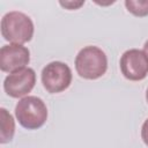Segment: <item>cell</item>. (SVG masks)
I'll list each match as a JSON object with an SVG mask.
<instances>
[{"label":"cell","instance_id":"obj_4","mask_svg":"<svg viewBox=\"0 0 148 148\" xmlns=\"http://www.w3.org/2000/svg\"><path fill=\"white\" fill-rule=\"evenodd\" d=\"M43 87L51 94L66 90L72 83V71L68 65L61 61H52L42 71Z\"/></svg>","mask_w":148,"mask_h":148},{"label":"cell","instance_id":"obj_2","mask_svg":"<svg viewBox=\"0 0 148 148\" xmlns=\"http://www.w3.org/2000/svg\"><path fill=\"white\" fill-rule=\"evenodd\" d=\"M32 20L24 13L13 10L1 18V35L13 44H23L30 42L34 36Z\"/></svg>","mask_w":148,"mask_h":148},{"label":"cell","instance_id":"obj_1","mask_svg":"<svg viewBox=\"0 0 148 148\" xmlns=\"http://www.w3.org/2000/svg\"><path fill=\"white\" fill-rule=\"evenodd\" d=\"M75 69L79 76L83 79H99L108 69V57L105 52L97 46H84L75 58Z\"/></svg>","mask_w":148,"mask_h":148},{"label":"cell","instance_id":"obj_7","mask_svg":"<svg viewBox=\"0 0 148 148\" xmlns=\"http://www.w3.org/2000/svg\"><path fill=\"white\" fill-rule=\"evenodd\" d=\"M30 61V51L21 44L3 45L0 50V68L2 72L13 73L24 68Z\"/></svg>","mask_w":148,"mask_h":148},{"label":"cell","instance_id":"obj_5","mask_svg":"<svg viewBox=\"0 0 148 148\" xmlns=\"http://www.w3.org/2000/svg\"><path fill=\"white\" fill-rule=\"evenodd\" d=\"M121 74L131 81H141L148 74V57L139 49H131L120 58Z\"/></svg>","mask_w":148,"mask_h":148},{"label":"cell","instance_id":"obj_10","mask_svg":"<svg viewBox=\"0 0 148 148\" xmlns=\"http://www.w3.org/2000/svg\"><path fill=\"white\" fill-rule=\"evenodd\" d=\"M59 3L64 8H67L69 10H72V9H77L81 6H83L84 5V1H82V0L81 1H59Z\"/></svg>","mask_w":148,"mask_h":148},{"label":"cell","instance_id":"obj_12","mask_svg":"<svg viewBox=\"0 0 148 148\" xmlns=\"http://www.w3.org/2000/svg\"><path fill=\"white\" fill-rule=\"evenodd\" d=\"M143 52L147 54V57H148V40L145 43V45H143Z\"/></svg>","mask_w":148,"mask_h":148},{"label":"cell","instance_id":"obj_3","mask_svg":"<svg viewBox=\"0 0 148 148\" xmlns=\"http://www.w3.org/2000/svg\"><path fill=\"white\" fill-rule=\"evenodd\" d=\"M15 116L22 127L37 130L42 127L47 119V108L42 98L37 96H25L17 102Z\"/></svg>","mask_w":148,"mask_h":148},{"label":"cell","instance_id":"obj_6","mask_svg":"<svg viewBox=\"0 0 148 148\" xmlns=\"http://www.w3.org/2000/svg\"><path fill=\"white\" fill-rule=\"evenodd\" d=\"M36 83V73L30 67H24L9 73L3 81L6 94L13 98H20L28 95Z\"/></svg>","mask_w":148,"mask_h":148},{"label":"cell","instance_id":"obj_9","mask_svg":"<svg viewBox=\"0 0 148 148\" xmlns=\"http://www.w3.org/2000/svg\"><path fill=\"white\" fill-rule=\"evenodd\" d=\"M125 6L127 10L139 17L148 15V0H126Z\"/></svg>","mask_w":148,"mask_h":148},{"label":"cell","instance_id":"obj_8","mask_svg":"<svg viewBox=\"0 0 148 148\" xmlns=\"http://www.w3.org/2000/svg\"><path fill=\"white\" fill-rule=\"evenodd\" d=\"M0 113H1V138H0V142L1 143H7V142L12 141V139L14 136L15 121H14L13 116L5 108L0 109Z\"/></svg>","mask_w":148,"mask_h":148},{"label":"cell","instance_id":"obj_11","mask_svg":"<svg viewBox=\"0 0 148 148\" xmlns=\"http://www.w3.org/2000/svg\"><path fill=\"white\" fill-rule=\"evenodd\" d=\"M141 139L146 146H148V118L145 120L141 127Z\"/></svg>","mask_w":148,"mask_h":148},{"label":"cell","instance_id":"obj_13","mask_svg":"<svg viewBox=\"0 0 148 148\" xmlns=\"http://www.w3.org/2000/svg\"><path fill=\"white\" fill-rule=\"evenodd\" d=\"M146 101H147V103H148V88H147V90H146Z\"/></svg>","mask_w":148,"mask_h":148}]
</instances>
